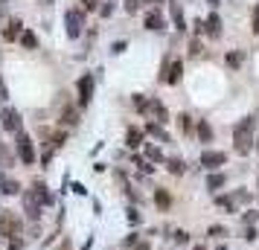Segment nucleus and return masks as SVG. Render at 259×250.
Listing matches in <instances>:
<instances>
[{
	"mask_svg": "<svg viewBox=\"0 0 259 250\" xmlns=\"http://www.w3.org/2000/svg\"><path fill=\"white\" fill-rule=\"evenodd\" d=\"M253 125H256L253 117H245L242 122H236L233 140H236V152L239 155H250L253 152Z\"/></svg>",
	"mask_w": 259,
	"mask_h": 250,
	"instance_id": "1",
	"label": "nucleus"
},
{
	"mask_svg": "<svg viewBox=\"0 0 259 250\" xmlns=\"http://www.w3.org/2000/svg\"><path fill=\"white\" fill-rule=\"evenodd\" d=\"M21 215L15 213V210H0V236L3 238H18L21 236Z\"/></svg>",
	"mask_w": 259,
	"mask_h": 250,
	"instance_id": "2",
	"label": "nucleus"
},
{
	"mask_svg": "<svg viewBox=\"0 0 259 250\" xmlns=\"http://www.w3.org/2000/svg\"><path fill=\"white\" fill-rule=\"evenodd\" d=\"M82 26H84V15L79 9H67V15H64V32H67V38H79L82 35Z\"/></svg>",
	"mask_w": 259,
	"mask_h": 250,
	"instance_id": "3",
	"label": "nucleus"
},
{
	"mask_svg": "<svg viewBox=\"0 0 259 250\" xmlns=\"http://www.w3.org/2000/svg\"><path fill=\"white\" fill-rule=\"evenodd\" d=\"M21 198H24L26 218H32V221H38V218H41V213H44V204L38 201V195H35L32 189H24V192H21Z\"/></svg>",
	"mask_w": 259,
	"mask_h": 250,
	"instance_id": "4",
	"label": "nucleus"
},
{
	"mask_svg": "<svg viewBox=\"0 0 259 250\" xmlns=\"http://www.w3.org/2000/svg\"><path fill=\"white\" fill-rule=\"evenodd\" d=\"M143 117L152 119V122H157V119H160V125H163V122H166L163 102H160V99H149V102H146V108H143Z\"/></svg>",
	"mask_w": 259,
	"mask_h": 250,
	"instance_id": "5",
	"label": "nucleus"
},
{
	"mask_svg": "<svg viewBox=\"0 0 259 250\" xmlns=\"http://www.w3.org/2000/svg\"><path fill=\"white\" fill-rule=\"evenodd\" d=\"M18 155H21V160H24L26 166H29V163H35V148H32V140H29L24 131H18Z\"/></svg>",
	"mask_w": 259,
	"mask_h": 250,
	"instance_id": "6",
	"label": "nucleus"
},
{
	"mask_svg": "<svg viewBox=\"0 0 259 250\" xmlns=\"http://www.w3.org/2000/svg\"><path fill=\"white\" fill-rule=\"evenodd\" d=\"M0 125H3V131H21V117H18V111L15 108H3L0 111Z\"/></svg>",
	"mask_w": 259,
	"mask_h": 250,
	"instance_id": "7",
	"label": "nucleus"
},
{
	"mask_svg": "<svg viewBox=\"0 0 259 250\" xmlns=\"http://www.w3.org/2000/svg\"><path fill=\"white\" fill-rule=\"evenodd\" d=\"M76 87H79V105L82 108L91 105V96H94V79H91V76H82Z\"/></svg>",
	"mask_w": 259,
	"mask_h": 250,
	"instance_id": "8",
	"label": "nucleus"
},
{
	"mask_svg": "<svg viewBox=\"0 0 259 250\" xmlns=\"http://www.w3.org/2000/svg\"><path fill=\"white\" fill-rule=\"evenodd\" d=\"M227 163V155L224 152H204L201 155V166L204 169H219V166H224Z\"/></svg>",
	"mask_w": 259,
	"mask_h": 250,
	"instance_id": "9",
	"label": "nucleus"
},
{
	"mask_svg": "<svg viewBox=\"0 0 259 250\" xmlns=\"http://www.w3.org/2000/svg\"><path fill=\"white\" fill-rule=\"evenodd\" d=\"M0 192L3 195H21V183L15 178H9L6 172H0Z\"/></svg>",
	"mask_w": 259,
	"mask_h": 250,
	"instance_id": "10",
	"label": "nucleus"
},
{
	"mask_svg": "<svg viewBox=\"0 0 259 250\" xmlns=\"http://www.w3.org/2000/svg\"><path fill=\"white\" fill-rule=\"evenodd\" d=\"M204 32L210 38H222V18H219V15H210L207 24H204Z\"/></svg>",
	"mask_w": 259,
	"mask_h": 250,
	"instance_id": "11",
	"label": "nucleus"
},
{
	"mask_svg": "<svg viewBox=\"0 0 259 250\" xmlns=\"http://www.w3.org/2000/svg\"><path fill=\"white\" fill-rule=\"evenodd\" d=\"M169 12H172V21H175V29L184 32V26H187V18H184V9H181V3H169Z\"/></svg>",
	"mask_w": 259,
	"mask_h": 250,
	"instance_id": "12",
	"label": "nucleus"
},
{
	"mask_svg": "<svg viewBox=\"0 0 259 250\" xmlns=\"http://www.w3.org/2000/svg\"><path fill=\"white\" fill-rule=\"evenodd\" d=\"M146 29H152V32L163 29V15H160V9H152V12L146 15Z\"/></svg>",
	"mask_w": 259,
	"mask_h": 250,
	"instance_id": "13",
	"label": "nucleus"
},
{
	"mask_svg": "<svg viewBox=\"0 0 259 250\" xmlns=\"http://www.w3.org/2000/svg\"><path fill=\"white\" fill-rule=\"evenodd\" d=\"M21 35H24V24L21 21H9V26L3 29V38L6 41H15V38H21Z\"/></svg>",
	"mask_w": 259,
	"mask_h": 250,
	"instance_id": "14",
	"label": "nucleus"
},
{
	"mask_svg": "<svg viewBox=\"0 0 259 250\" xmlns=\"http://www.w3.org/2000/svg\"><path fill=\"white\" fill-rule=\"evenodd\" d=\"M29 189L35 192V195H38V201L44 204V207H47V204H53V195H50V192H47V186H44V183H41V180H35V183H32V186H29Z\"/></svg>",
	"mask_w": 259,
	"mask_h": 250,
	"instance_id": "15",
	"label": "nucleus"
},
{
	"mask_svg": "<svg viewBox=\"0 0 259 250\" xmlns=\"http://www.w3.org/2000/svg\"><path fill=\"white\" fill-rule=\"evenodd\" d=\"M125 143H128V148H140L143 145V131L140 128H128V131H125Z\"/></svg>",
	"mask_w": 259,
	"mask_h": 250,
	"instance_id": "16",
	"label": "nucleus"
},
{
	"mask_svg": "<svg viewBox=\"0 0 259 250\" xmlns=\"http://www.w3.org/2000/svg\"><path fill=\"white\" fill-rule=\"evenodd\" d=\"M224 183H227V178H224L222 172H212V175H207V189H222Z\"/></svg>",
	"mask_w": 259,
	"mask_h": 250,
	"instance_id": "17",
	"label": "nucleus"
},
{
	"mask_svg": "<svg viewBox=\"0 0 259 250\" xmlns=\"http://www.w3.org/2000/svg\"><path fill=\"white\" fill-rule=\"evenodd\" d=\"M166 169H169L172 175H184V172H187V163H184L181 157H169V160H166Z\"/></svg>",
	"mask_w": 259,
	"mask_h": 250,
	"instance_id": "18",
	"label": "nucleus"
},
{
	"mask_svg": "<svg viewBox=\"0 0 259 250\" xmlns=\"http://www.w3.org/2000/svg\"><path fill=\"white\" fill-rule=\"evenodd\" d=\"M195 134H198L201 143H210V140H212V128L207 125V122H204V119H201L198 125H195Z\"/></svg>",
	"mask_w": 259,
	"mask_h": 250,
	"instance_id": "19",
	"label": "nucleus"
},
{
	"mask_svg": "<svg viewBox=\"0 0 259 250\" xmlns=\"http://www.w3.org/2000/svg\"><path fill=\"white\" fill-rule=\"evenodd\" d=\"M178 128H181L184 134H189L192 128H195V122H192V117H189V114H178Z\"/></svg>",
	"mask_w": 259,
	"mask_h": 250,
	"instance_id": "20",
	"label": "nucleus"
},
{
	"mask_svg": "<svg viewBox=\"0 0 259 250\" xmlns=\"http://www.w3.org/2000/svg\"><path fill=\"white\" fill-rule=\"evenodd\" d=\"M61 122H64V125H76V122H79V111H76V108H67V111L61 114Z\"/></svg>",
	"mask_w": 259,
	"mask_h": 250,
	"instance_id": "21",
	"label": "nucleus"
},
{
	"mask_svg": "<svg viewBox=\"0 0 259 250\" xmlns=\"http://www.w3.org/2000/svg\"><path fill=\"white\" fill-rule=\"evenodd\" d=\"M146 157H149L152 163H163V152H160L157 145H146Z\"/></svg>",
	"mask_w": 259,
	"mask_h": 250,
	"instance_id": "22",
	"label": "nucleus"
},
{
	"mask_svg": "<svg viewBox=\"0 0 259 250\" xmlns=\"http://www.w3.org/2000/svg\"><path fill=\"white\" fill-rule=\"evenodd\" d=\"M154 204L160 207V210H166L169 204H172V198H169V192H163V189H157L154 192Z\"/></svg>",
	"mask_w": 259,
	"mask_h": 250,
	"instance_id": "23",
	"label": "nucleus"
},
{
	"mask_svg": "<svg viewBox=\"0 0 259 250\" xmlns=\"http://www.w3.org/2000/svg\"><path fill=\"white\" fill-rule=\"evenodd\" d=\"M21 44H24L26 49H38V38L32 35V32H26V29H24V35H21Z\"/></svg>",
	"mask_w": 259,
	"mask_h": 250,
	"instance_id": "24",
	"label": "nucleus"
},
{
	"mask_svg": "<svg viewBox=\"0 0 259 250\" xmlns=\"http://www.w3.org/2000/svg\"><path fill=\"white\" fill-rule=\"evenodd\" d=\"M146 131L152 134V137H157V140H166V131H163V125H157V122H149V128Z\"/></svg>",
	"mask_w": 259,
	"mask_h": 250,
	"instance_id": "25",
	"label": "nucleus"
},
{
	"mask_svg": "<svg viewBox=\"0 0 259 250\" xmlns=\"http://www.w3.org/2000/svg\"><path fill=\"white\" fill-rule=\"evenodd\" d=\"M0 166H3V169L12 166V155L6 152V145H3V143H0Z\"/></svg>",
	"mask_w": 259,
	"mask_h": 250,
	"instance_id": "26",
	"label": "nucleus"
},
{
	"mask_svg": "<svg viewBox=\"0 0 259 250\" xmlns=\"http://www.w3.org/2000/svg\"><path fill=\"white\" fill-rule=\"evenodd\" d=\"M215 204H219L222 210H230V213H233V207H236V204H233V198H230V195H222V198H219V201H215Z\"/></svg>",
	"mask_w": 259,
	"mask_h": 250,
	"instance_id": "27",
	"label": "nucleus"
},
{
	"mask_svg": "<svg viewBox=\"0 0 259 250\" xmlns=\"http://www.w3.org/2000/svg\"><path fill=\"white\" fill-rule=\"evenodd\" d=\"M227 64H230V67H239V64H242V56H239V53H227Z\"/></svg>",
	"mask_w": 259,
	"mask_h": 250,
	"instance_id": "28",
	"label": "nucleus"
},
{
	"mask_svg": "<svg viewBox=\"0 0 259 250\" xmlns=\"http://www.w3.org/2000/svg\"><path fill=\"white\" fill-rule=\"evenodd\" d=\"M131 102H134V108H137V111H143V108H146V102H149V99H146V96H143V93H137V96H134V99H131Z\"/></svg>",
	"mask_w": 259,
	"mask_h": 250,
	"instance_id": "29",
	"label": "nucleus"
},
{
	"mask_svg": "<svg viewBox=\"0 0 259 250\" xmlns=\"http://www.w3.org/2000/svg\"><path fill=\"white\" fill-rule=\"evenodd\" d=\"M140 3H143V0H125V12H131V15H134L137 9H140Z\"/></svg>",
	"mask_w": 259,
	"mask_h": 250,
	"instance_id": "30",
	"label": "nucleus"
},
{
	"mask_svg": "<svg viewBox=\"0 0 259 250\" xmlns=\"http://www.w3.org/2000/svg\"><path fill=\"white\" fill-rule=\"evenodd\" d=\"M175 241H178V244H187V241H189V233H187V230H178V233H175Z\"/></svg>",
	"mask_w": 259,
	"mask_h": 250,
	"instance_id": "31",
	"label": "nucleus"
},
{
	"mask_svg": "<svg viewBox=\"0 0 259 250\" xmlns=\"http://www.w3.org/2000/svg\"><path fill=\"white\" fill-rule=\"evenodd\" d=\"M207 233H210V236H215V238H219V236H227V230H224V227H219V224H215V227H210Z\"/></svg>",
	"mask_w": 259,
	"mask_h": 250,
	"instance_id": "32",
	"label": "nucleus"
},
{
	"mask_svg": "<svg viewBox=\"0 0 259 250\" xmlns=\"http://www.w3.org/2000/svg\"><path fill=\"white\" fill-rule=\"evenodd\" d=\"M247 198H250V195H247L245 189H239V192L233 195V204H242V201H247Z\"/></svg>",
	"mask_w": 259,
	"mask_h": 250,
	"instance_id": "33",
	"label": "nucleus"
},
{
	"mask_svg": "<svg viewBox=\"0 0 259 250\" xmlns=\"http://www.w3.org/2000/svg\"><path fill=\"white\" fill-rule=\"evenodd\" d=\"M134 163H137V166H140L143 172H146V175H149V172H152V166H149V163H146V160H143V157H134Z\"/></svg>",
	"mask_w": 259,
	"mask_h": 250,
	"instance_id": "34",
	"label": "nucleus"
},
{
	"mask_svg": "<svg viewBox=\"0 0 259 250\" xmlns=\"http://www.w3.org/2000/svg\"><path fill=\"white\" fill-rule=\"evenodd\" d=\"M128 221L131 224H140V213L137 210H128Z\"/></svg>",
	"mask_w": 259,
	"mask_h": 250,
	"instance_id": "35",
	"label": "nucleus"
},
{
	"mask_svg": "<svg viewBox=\"0 0 259 250\" xmlns=\"http://www.w3.org/2000/svg\"><path fill=\"white\" fill-rule=\"evenodd\" d=\"M189 53H192V56H201V41H192V44H189Z\"/></svg>",
	"mask_w": 259,
	"mask_h": 250,
	"instance_id": "36",
	"label": "nucleus"
},
{
	"mask_svg": "<svg viewBox=\"0 0 259 250\" xmlns=\"http://www.w3.org/2000/svg\"><path fill=\"white\" fill-rule=\"evenodd\" d=\"M9 247H12V250H21V247H24V238H12V241H9Z\"/></svg>",
	"mask_w": 259,
	"mask_h": 250,
	"instance_id": "37",
	"label": "nucleus"
},
{
	"mask_svg": "<svg viewBox=\"0 0 259 250\" xmlns=\"http://www.w3.org/2000/svg\"><path fill=\"white\" fill-rule=\"evenodd\" d=\"M253 35H259V6H256V12H253Z\"/></svg>",
	"mask_w": 259,
	"mask_h": 250,
	"instance_id": "38",
	"label": "nucleus"
},
{
	"mask_svg": "<svg viewBox=\"0 0 259 250\" xmlns=\"http://www.w3.org/2000/svg\"><path fill=\"white\" fill-rule=\"evenodd\" d=\"M245 221L250 224V221H259V213H245Z\"/></svg>",
	"mask_w": 259,
	"mask_h": 250,
	"instance_id": "39",
	"label": "nucleus"
},
{
	"mask_svg": "<svg viewBox=\"0 0 259 250\" xmlns=\"http://www.w3.org/2000/svg\"><path fill=\"white\" fill-rule=\"evenodd\" d=\"M134 250H152V247H149V241H140V244H137Z\"/></svg>",
	"mask_w": 259,
	"mask_h": 250,
	"instance_id": "40",
	"label": "nucleus"
},
{
	"mask_svg": "<svg viewBox=\"0 0 259 250\" xmlns=\"http://www.w3.org/2000/svg\"><path fill=\"white\" fill-rule=\"evenodd\" d=\"M91 247H94V238H88V241L82 244V250H91Z\"/></svg>",
	"mask_w": 259,
	"mask_h": 250,
	"instance_id": "41",
	"label": "nucleus"
},
{
	"mask_svg": "<svg viewBox=\"0 0 259 250\" xmlns=\"http://www.w3.org/2000/svg\"><path fill=\"white\" fill-rule=\"evenodd\" d=\"M6 15V0H0V18Z\"/></svg>",
	"mask_w": 259,
	"mask_h": 250,
	"instance_id": "42",
	"label": "nucleus"
},
{
	"mask_svg": "<svg viewBox=\"0 0 259 250\" xmlns=\"http://www.w3.org/2000/svg\"><path fill=\"white\" fill-rule=\"evenodd\" d=\"M84 6H88V9H96V0H84Z\"/></svg>",
	"mask_w": 259,
	"mask_h": 250,
	"instance_id": "43",
	"label": "nucleus"
},
{
	"mask_svg": "<svg viewBox=\"0 0 259 250\" xmlns=\"http://www.w3.org/2000/svg\"><path fill=\"white\" fill-rule=\"evenodd\" d=\"M215 250H227V247H224V244H219V247H215Z\"/></svg>",
	"mask_w": 259,
	"mask_h": 250,
	"instance_id": "44",
	"label": "nucleus"
},
{
	"mask_svg": "<svg viewBox=\"0 0 259 250\" xmlns=\"http://www.w3.org/2000/svg\"><path fill=\"white\" fill-rule=\"evenodd\" d=\"M146 3H160V0H146Z\"/></svg>",
	"mask_w": 259,
	"mask_h": 250,
	"instance_id": "45",
	"label": "nucleus"
},
{
	"mask_svg": "<svg viewBox=\"0 0 259 250\" xmlns=\"http://www.w3.org/2000/svg\"><path fill=\"white\" fill-rule=\"evenodd\" d=\"M210 3H212V6H215V3H219V0H210Z\"/></svg>",
	"mask_w": 259,
	"mask_h": 250,
	"instance_id": "46",
	"label": "nucleus"
},
{
	"mask_svg": "<svg viewBox=\"0 0 259 250\" xmlns=\"http://www.w3.org/2000/svg\"><path fill=\"white\" fill-rule=\"evenodd\" d=\"M256 152H259V140H256Z\"/></svg>",
	"mask_w": 259,
	"mask_h": 250,
	"instance_id": "47",
	"label": "nucleus"
},
{
	"mask_svg": "<svg viewBox=\"0 0 259 250\" xmlns=\"http://www.w3.org/2000/svg\"><path fill=\"white\" fill-rule=\"evenodd\" d=\"M195 250H204V247H195Z\"/></svg>",
	"mask_w": 259,
	"mask_h": 250,
	"instance_id": "48",
	"label": "nucleus"
},
{
	"mask_svg": "<svg viewBox=\"0 0 259 250\" xmlns=\"http://www.w3.org/2000/svg\"><path fill=\"white\" fill-rule=\"evenodd\" d=\"M0 99H3V96H0Z\"/></svg>",
	"mask_w": 259,
	"mask_h": 250,
	"instance_id": "49",
	"label": "nucleus"
}]
</instances>
